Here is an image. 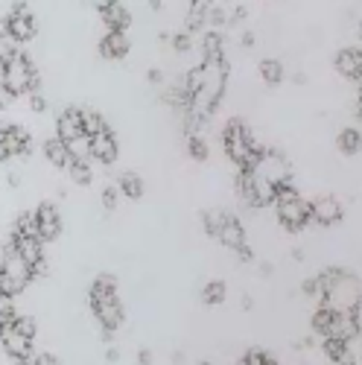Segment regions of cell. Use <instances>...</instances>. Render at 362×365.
<instances>
[{
  "label": "cell",
  "mask_w": 362,
  "mask_h": 365,
  "mask_svg": "<svg viewBox=\"0 0 362 365\" xmlns=\"http://www.w3.org/2000/svg\"><path fill=\"white\" fill-rule=\"evenodd\" d=\"M319 295H321V307L330 313H356L359 310V278L351 275L345 269H324L316 278Z\"/></svg>",
  "instance_id": "1"
},
{
  "label": "cell",
  "mask_w": 362,
  "mask_h": 365,
  "mask_svg": "<svg viewBox=\"0 0 362 365\" xmlns=\"http://www.w3.org/2000/svg\"><path fill=\"white\" fill-rule=\"evenodd\" d=\"M0 76H4V91L9 97L33 94L38 88V73H36L33 62H29L21 50H15L9 38L0 47Z\"/></svg>",
  "instance_id": "2"
},
{
  "label": "cell",
  "mask_w": 362,
  "mask_h": 365,
  "mask_svg": "<svg viewBox=\"0 0 362 365\" xmlns=\"http://www.w3.org/2000/svg\"><path fill=\"white\" fill-rule=\"evenodd\" d=\"M90 307H94V316L105 333L120 327V322H123V304L117 298L114 275H100L94 281V287H90Z\"/></svg>",
  "instance_id": "3"
},
{
  "label": "cell",
  "mask_w": 362,
  "mask_h": 365,
  "mask_svg": "<svg viewBox=\"0 0 362 365\" xmlns=\"http://www.w3.org/2000/svg\"><path fill=\"white\" fill-rule=\"evenodd\" d=\"M222 146H225V155H228L239 170H252V164L257 161L260 149H263V146L254 143L249 126H246L239 117L228 120V126H225V132H222Z\"/></svg>",
  "instance_id": "4"
},
{
  "label": "cell",
  "mask_w": 362,
  "mask_h": 365,
  "mask_svg": "<svg viewBox=\"0 0 362 365\" xmlns=\"http://www.w3.org/2000/svg\"><path fill=\"white\" fill-rule=\"evenodd\" d=\"M29 281H33V269L24 263V257L15 252L12 242H6L4 255H0V292L15 298L29 287Z\"/></svg>",
  "instance_id": "5"
},
{
  "label": "cell",
  "mask_w": 362,
  "mask_h": 365,
  "mask_svg": "<svg viewBox=\"0 0 362 365\" xmlns=\"http://www.w3.org/2000/svg\"><path fill=\"white\" fill-rule=\"evenodd\" d=\"M275 210H278V220H281V225L286 231H301L304 225H310V202L301 196L292 185L278 190Z\"/></svg>",
  "instance_id": "6"
},
{
  "label": "cell",
  "mask_w": 362,
  "mask_h": 365,
  "mask_svg": "<svg viewBox=\"0 0 362 365\" xmlns=\"http://www.w3.org/2000/svg\"><path fill=\"white\" fill-rule=\"evenodd\" d=\"M36 36V18L26 9V4H15V9L6 15V38L15 41H29Z\"/></svg>",
  "instance_id": "7"
},
{
  "label": "cell",
  "mask_w": 362,
  "mask_h": 365,
  "mask_svg": "<svg viewBox=\"0 0 362 365\" xmlns=\"http://www.w3.org/2000/svg\"><path fill=\"white\" fill-rule=\"evenodd\" d=\"M217 240L222 242V246L234 249L239 257H252L249 242H246V228H243V222H239L234 214H222V225H219Z\"/></svg>",
  "instance_id": "8"
},
{
  "label": "cell",
  "mask_w": 362,
  "mask_h": 365,
  "mask_svg": "<svg viewBox=\"0 0 362 365\" xmlns=\"http://www.w3.org/2000/svg\"><path fill=\"white\" fill-rule=\"evenodd\" d=\"M345 214V207L336 196H330V193H321L310 202V222H319V225H333L339 222Z\"/></svg>",
  "instance_id": "9"
},
{
  "label": "cell",
  "mask_w": 362,
  "mask_h": 365,
  "mask_svg": "<svg viewBox=\"0 0 362 365\" xmlns=\"http://www.w3.org/2000/svg\"><path fill=\"white\" fill-rule=\"evenodd\" d=\"M33 217H36V228H38V240H56L58 234H62V217H58V210L56 205L44 202L33 210Z\"/></svg>",
  "instance_id": "10"
},
{
  "label": "cell",
  "mask_w": 362,
  "mask_h": 365,
  "mask_svg": "<svg viewBox=\"0 0 362 365\" xmlns=\"http://www.w3.org/2000/svg\"><path fill=\"white\" fill-rule=\"evenodd\" d=\"M90 158L100 164H114L117 161V138L111 129H103L100 135L90 138Z\"/></svg>",
  "instance_id": "11"
},
{
  "label": "cell",
  "mask_w": 362,
  "mask_h": 365,
  "mask_svg": "<svg viewBox=\"0 0 362 365\" xmlns=\"http://www.w3.org/2000/svg\"><path fill=\"white\" fill-rule=\"evenodd\" d=\"M0 345H4V351H6L12 359H18V362H24L29 354H33V339L21 336V333H15L12 327L0 330Z\"/></svg>",
  "instance_id": "12"
},
{
  "label": "cell",
  "mask_w": 362,
  "mask_h": 365,
  "mask_svg": "<svg viewBox=\"0 0 362 365\" xmlns=\"http://www.w3.org/2000/svg\"><path fill=\"white\" fill-rule=\"evenodd\" d=\"M4 138H6V152H9V158H15V155H29V149H33V138H29V132H26L24 126L6 123Z\"/></svg>",
  "instance_id": "13"
},
{
  "label": "cell",
  "mask_w": 362,
  "mask_h": 365,
  "mask_svg": "<svg viewBox=\"0 0 362 365\" xmlns=\"http://www.w3.org/2000/svg\"><path fill=\"white\" fill-rule=\"evenodd\" d=\"M100 53L105 58H123L129 53V36L123 29H105V36L100 41Z\"/></svg>",
  "instance_id": "14"
},
{
  "label": "cell",
  "mask_w": 362,
  "mask_h": 365,
  "mask_svg": "<svg viewBox=\"0 0 362 365\" xmlns=\"http://www.w3.org/2000/svg\"><path fill=\"white\" fill-rule=\"evenodd\" d=\"M82 135V123H79V108H65L56 120V138L58 140H73Z\"/></svg>",
  "instance_id": "15"
},
{
  "label": "cell",
  "mask_w": 362,
  "mask_h": 365,
  "mask_svg": "<svg viewBox=\"0 0 362 365\" xmlns=\"http://www.w3.org/2000/svg\"><path fill=\"white\" fill-rule=\"evenodd\" d=\"M97 12H100V18L105 21L108 29H123V33H126V26L132 21V15H129V9L123 4H100Z\"/></svg>",
  "instance_id": "16"
},
{
  "label": "cell",
  "mask_w": 362,
  "mask_h": 365,
  "mask_svg": "<svg viewBox=\"0 0 362 365\" xmlns=\"http://www.w3.org/2000/svg\"><path fill=\"white\" fill-rule=\"evenodd\" d=\"M336 71L348 79H359V71H362V53L356 47H348V50H339L336 56Z\"/></svg>",
  "instance_id": "17"
},
{
  "label": "cell",
  "mask_w": 362,
  "mask_h": 365,
  "mask_svg": "<svg viewBox=\"0 0 362 365\" xmlns=\"http://www.w3.org/2000/svg\"><path fill=\"white\" fill-rule=\"evenodd\" d=\"M44 155H47V161L56 167V170H68L73 161H71V155H68V149H65V143L58 140V138H50L47 143H44Z\"/></svg>",
  "instance_id": "18"
},
{
  "label": "cell",
  "mask_w": 362,
  "mask_h": 365,
  "mask_svg": "<svg viewBox=\"0 0 362 365\" xmlns=\"http://www.w3.org/2000/svg\"><path fill=\"white\" fill-rule=\"evenodd\" d=\"M114 187L123 193V196H129V199H140V196H143V181H140V175H138L135 170L120 173V178H117Z\"/></svg>",
  "instance_id": "19"
},
{
  "label": "cell",
  "mask_w": 362,
  "mask_h": 365,
  "mask_svg": "<svg viewBox=\"0 0 362 365\" xmlns=\"http://www.w3.org/2000/svg\"><path fill=\"white\" fill-rule=\"evenodd\" d=\"M65 149L73 164H90V138L88 135H79L73 140H65Z\"/></svg>",
  "instance_id": "20"
},
{
  "label": "cell",
  "mask_w": 362,
  "mask_h": 365,
  "mask_svg": "<svg viewBox=\"0 0 362 365\" xmlns=\"http://www.w3.org/2000/svg\"><path fill=\"white\" fill-rule=\"evenodd\" d=\"M79 123H82V135H88V138H94V135H100L103 129H108L105 120H103V114L94 111V108H79Z\"/></svg>",
  "instance_id": "21"
},
{
  "label": "cell",
  "mask_w": 362,
  "mask_h": 365,
  "mask_svg": "<svg viewBox=\"0 0 362 365\" xmlns=\"http://www.w3.org/2000/svg\"><path fill=\"white\" fill-rule=\"evenodd\" d=\"M202 53H205V58H225L219 29H207V33L202 36Z\"/></svg>",
  "instance_id": "22"
},
{
  "label": "cell",
  "mask_w": 362,
  "mask_h": 365,
  "mask_svg": "<svg viewBox=\"0 0 362 365\" xmlns=\"http://www.w3.org/2000/svg\"><path fill=\"white\" fill-rule=\"evenodd\" d=\"M21 237H38V228H36V217H33V214H21V217L15 220L12 240H21Z\"/></svg>",
  "instance_id": "23"
},
{
  "label": "cell",
  "mask_w": 362,
  "mask_h": 365,
  "mask_svg": "<svg viewBox=\"0 0 362 365\" xmlns=\"http://www.w3.org/2000/svg\"><path fill=\"white\" fill-rule=\"evenodd\" d=\"M205 18H207V4H190V12H187V21H185V33H196L199 26H205Z\"/></svg>",
  "instance_id": "24"
},
{
  "label": "cell",
  "mask_w": 362,
  "mask_h": 365,
  "mask_svg": "<svg viewBox=\"0 0 362 365\" xmlns=\"http://www.w3.org/2000/svg\"><path fill=\"white\" fill-rule=\"evenodd\" d=\"M336 143H339V149L345 152V155H356L359 146H362V138H359L356 129H342L339 138H336Z\"/></svg>",
  "instance_id": "25"
},
{
  "label": "cell",
  "mask_w": 362,
  "mask_h": 365,
  "mask_svg": "<svg viewBox=\"0 0 362 365\" xmlns=\"http://www.w3.org/2000/svg\"><path fill=\"white\" fill-rule=\"evenodd\" d=\"M260 76L269 85H278L284 79V68H281L278 58H263V62H260Z\"/></svg>",
  "instance_id": "26"
},
{
  "label": "cell",
  "mask_w": 362,
  "mask_h": 365,
  "mask_svg": "<svg viewBox=\"0 0 362 365\" xmlns=\"http://www.w3.org/2000/svg\"><path fill=\"white\" fill-rule=\"evenodd\" d=\"M15 319H18V313H15V298L6 295V292H0V330L9 327Z\"/></svg>",
  "instance_id": "27"
},
{
  "label": "cell",
  "mask_w": 362,
  "mask_h": 365,
  "mask_svg": "<svg viewBox=\"0 0 362 365\" xmlns=\"http://www.w3.org/2000/svg\"><path fill=\"white\" fill-rule=\"evenodd\" d=\"M187 152H190L196 161H205V158H207V143H205V138H202L199 132L187 135Z\"/></svg>",
  "instance_id": "28"
},
{
  "label": "cell",
  "mask_w": 362,
  "mask_h": 365,
  "mask_svg": "<svg viewBox=\"0 0 362 365\" xmlns=\"http://www.w3.org/2000/svg\"><path fill=\"white\" fill-rule=\"evenodd\" d=\"M239 365H278V362H275V356H272V354H266L260 348H252L243 359H239Z\"/></svg>",
  "instance_id": "29"
},
{
  "label": "cell",
  "mask_w": 362,
  "mask_h": 365,
  "mask_svg": "<svg viewBox=\"0 0 362 365\" xmlns=\"http://www.w3.org/2000/svg\"><path fill=\"white\" fill-rule=\"evenodd\" d=\"M202 298H205V304H222V298H225V284H222V281H210V284L202 289Z\"/></svg>",
  "instance_id": "30"
},
{
  "label": "cell",
  "mask_w": 362,
  "mask_h": 365,
  "mask_svg": "<svg viewBox=\"0 0 362 365\" xmlns=\"http://www.w3.org/2000/svg\"><path fill=\"white\" fill-rule=\"evenodd\" d=\"M9 327H12L15 333H21V336H26V339H36V319H29V316H18Z\"/></svg>",
  "instance_id": "31"
},
{
  "label": "cell",
  "mask_w": 362,
  "mask_h": 365,
  "mask_svg": "<svg viewBox=\"0 0 362 365\" xmlns=\"http://www.w3.org/2000/svg\"><path fill=\"white\" fill-rule=\"evenodd\" d=\"M202 222H205V231L210 237H217L219 234V225H222V210H207V214L202 217Z\"/></svg>",
  "instance_id": "32"
},
{
  "label": "cell",
  "mask_w": 362,
  "mask_h": 365,
  "mask_svg": "<svg viewBox=\"0 0 362 365\" xmlns=\"http://www.w3.org/2000/svg\"><path fill=\"white\" fill-rule=\"evenodd\" d=\"M71 178L76 181V185H88L90 178H94V173H90V164H71Z\"/></svg>",
  "instance_id": "33"
},
{
  "label": "cell",
  "mask_w": 362,
  "mask_h": 365,
  "mask_svg": "<svg viewBox=\"0 0 362 365\" xmlns=\"http://www.w3.org/2000/svg\"><path fill=\"white\" fill-rule=\"evenodd\" d=\"M172 47H175L178 53H187V50L193 47V36H190V33H185V29H178V33L172 36Z\"/></svg>",
  "instance_id": "34"
},
{
  "label": "cell",
  "mask_w": 362,
  "mask_h": 365,
  "mask_svg": "<svg viewBox=\"0 0 362 365\" xmlns=\"http://www.w3.org/2000/svg\"><path fill=\"white\" fill-rule=\"evenodd\" d=\"M117 199H120V190H117L114 185H105V187H103V205L111 210V207L117 205Z\"/></svg>",
  "instance_id": "35"
},
{
  "label": "cell",
  "mask_w": 362,
  "mask_h": 365,
  "mask_svg": "<svg viewBox=\"0 0 362 365\" xmlns=\"http://www.w3.org/2000/svg\"><path fill=\"white\" fill-rule=\"evenodd\" d=\"M44 97L41 94H36V91H33V94H29V108H33V111H44Z\"/></svg>",
  "instance_id": "36"
},
{
  "label": "cell",
  "mask_w": 362,
  "mask_h": 365,
  "mask_svg": "<svg viewBox=\"0 0 362 365\" xmlns=\"http://www.w3.org/2000/svg\"><path fill=\"white\" fill-rule=\"evenodd\" d=\"M33 365H62V362H58V356H53V354H38Z\"/></svg>",
  "instance_id": "37"
},
{
  "label": "cell",
  "mask_w": 362,
  "mask_h": 365,
  "mask_svg": "<svg viewBox=\"0 0 362 365\" xmlns=\"http://www.w3.org/2000/svg\"><path fill=\"white\" fill-rule=\"evenodd\" d=\"M4 129H6V123L0 120V161H6L9 158V152H6V138H4Z\"/></svg>",
  "instance_id": "38"
},
{
  "label": "cell",
  "mask_w": 362,
  "mask_h": 365,
  "mask_svg": "<svg viewBox=\"0 0 362 365\" xmlns=\"http://www.w3.org/2000/svg\"><path fill=\"white\" fill-rule=\"evenodd\" d=\"M149 362H152V354H149V351H140V365H149Z\"/></svg>",
  "instance_id": "39"
},
{
  "label": "cell",
  "mask_w": 362,
  "mask_h": 365,
  "mask_svg": "<svg viewBox=\"0 0 362 365\" xmlns=\"http://www.w3.org/2000/svg\"><path fill=\"white\" fill-rule=\"evenodd\" d=\"M199 365H210V362H207V359H202V362H199Z\"/></svg>",
  "instance_id": "40"
}]
</instances>
